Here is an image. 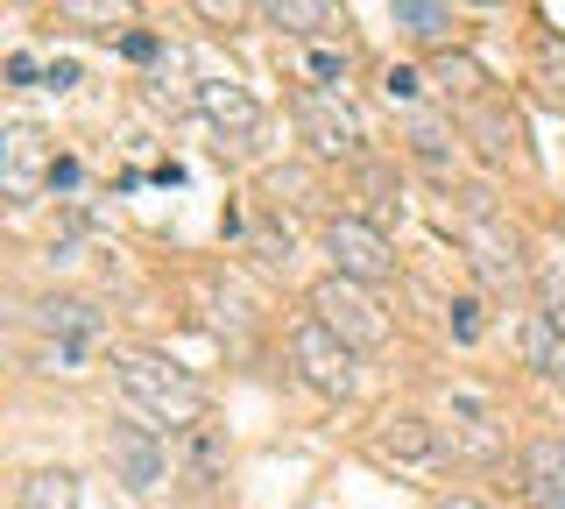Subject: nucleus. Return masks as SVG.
I'll return each instance as SVG.
<instances>
[{
  "label": "nucleus",
  "mask_w": 565,
  "mask_h": 509,
  "mask_svg": "<svg viewBox=\"0 0 565 509\" xmlns=\"http://www.w3.org/2000/svg\"><path fill=\"white\" fill-rule=\"evenodd\" d=\"M537 72H544V78H552V85H544V93H552V99H558V107H565V57H558V43H544V57H537Z\"/></svg>",
  "instance_id": "23"
},
{
  "label": "nucleus",
  "mask_w": 565,
  "mask_h": 509,
  "mask_svg": "<svg viewBox=\"0 0 565 509\" xmlns=\"http://www.w3.org/2000/svg\"><path fill=\"white\" fill-rule=\"evenodd\" d=\"M114 390L128 396V411H141L149 425H177V432H191V425H205V411H212V396H205V382L191 375V368H177L163 354H114Z\"/></svg>",
  "instance_id": "1"
},
{
  "label": "nucleus",
  "mask_w": 565,
  "mask_h": 509,
  "mask_svg": "<svg viewBox=\"0 0 565 509\" xmlns=\"http://www.w3.org/2000/svg\"><path fill=\"white\" fill-rule=\"evenodd\" d=\"M305 72H311V93H332V85H347V50L318 43L311 57H305Z\"/></svg>",
  "instance_id": "19"
},
{
  "label": "nucleus",
  "mask_w": 565,
  "mask_h": 509,
  "mask_svg": "<svg viewBox=\"0 0 565 509\" xmlns=\"http://www.w3.org/2000/svg\"><path fill=\"white\" fill-rule=\"evenodd\" d=\"M537 290H544V319L565 326V262H544V269H537Z\"/></svg>",
  "instance_id": "20"
},
{
  "label": "nucleus",
  "mask_w": 565,
  "mask_h": 509,
  "mask_svg": "<svg viewBox=\"0 0 565 509\" xmlns=\"http://www.w3.org/2000/svg\"><path fill=\"white\" fill-rule=\"evenodd\" d=\"M78 184V163H71V156H57V170H50V191H71Z\"/></svg>",
  "instance_id": "25"
},
{
  "label": "nucleus",
  "mask_w": 565,
  "mask_h": 509,
  "mask_svg": "<svg viewBox=\"0 0 565 509\" xmlns=\"http://www.w3.org/2000/svg\"><path fill=\"white\" fill-rule=\"evenodd\" d=\"M382 93L396 99V107H411V99L424 93V78H417V72H403V64H388V72H382Z\"/></svg>",
  "instance_id": "22"
},
{
  "label": "nucleus",
  "mask_w": 565,
  "mask_h": 509,
  "mask_svg": "<svg viewBox=\"0 0 565 509\" xmlns=\"http://www.w3.org/2000/svg\"><path fill=\"white\" fill-rule=\"evenodd\" d=\"M403 142H411V156H417L424 170H438V178H446V170H452V135H446V120L417 114V120H411V135H403Z\"/></svg>",
  "instance_id": "17"
},
{
  "label": "nucleus",
  "mask_w": 565,
  "mask_h": 509,
  "mask_svg": "<svg viewBox=\"0 0 565 509\" xmlns=\"http://www.w3.org/2000/svg\"><path fill=\"white\" fill-rule=\"evenodd\" d=\"M290 368H297V382H311L318 396H353V390H361L353 347H347L326 319H311V311L290 326Z\"/></svg>",
  "instance_id": "3"
},
{
  "label": "nucleus",
  "mask_w": 565,
  "mask_h": 509,
  "mask_svg": "<svg viewBox=\"0 0 565 509\" xmlns=\"http://www.w3.org/2000/svg\"><path fill=\"white\" fill-rule=\"evenodd\" d=\"M35 78V57H29V50H14V57H8V85H29Z\"/></svg>",
  "instance_id": "24"
},
{
  "label": "nucleus",
  "mask_w": 565,
  "mask_h": 509,
  "mask_svg": "<svg viewBox=\"0 0 565 509\" xmlns=\"http://www.w3.org/2000/svg\"><path fill=\"white\" fill-rule=\"evenodd\" d=\"M459 241H467V255L481 262V276L488 284H502V290H516L523 284V255H516V234H509L502 220H494V205L473 191L467 199V213H459Z\"/></svg>",
  "instance_id": "8"
},
{
  "label": "nucleus",
  "mask_w": 565,
  "mask_h": 509,
  "mask_svg": "<svg viewBox=\"0 0 565 509\" xmlns=\"http://www.w3.org/2000/svg\"><path fill=\"white\" fill-rule=\"evenodd\" d=\"M516 474H523L530 509H565V438H530Z\"/></svg>",
  "instance_id": "12"
},
{
  "label": "nucleus",
  "mask_w": 565,
  "mask_h": 509,
  "mask_svg": "<svg viewBox=\"0 0 565 509\" xmlns=\"http://www.w3.org/2000/svg\"><path fill=\"white\" fill-rule=\"evenodd\" d=\"M446 319H452V340H459V347H473V340H481V305H473V297H452V305H446Z\"/></svg>",
  "instance_id": "21"
},
{
  "label": "nucleus",
  "mask_w": 565,
  "mask_h": 509,
  "mask_svg": "<svg viewBox=\"0 0 565 509\" xmlns=\"http://www.w3.org/2000/svg\"><path fill=\"white\" fill-rule=\"evenodd\" d=\"M326 255H332V276H353V284H367V290L396 276V248H388V234L375 220H361V213L326 220Z\"/></svg>",
  "instance_id": "4"
},
{
  "label": "nucleus",
  "mask_w": 565,
  "mask_h": 509,
  "mask_svg": "<svg viewBox=\"0 0 565 509\" xmlns=\"http://www.w3.org/2000/svg\"><path fill=\"white\" fill-rule=\"evenodd\" d=\"M311 319H326L353 347V354H375V347H388L382 297L367 290V284H353V276H318V284H311Z\"/></svg>",
  "instance_id": "2"
},
{
  "label": "nucleus",
  "mask_w": 565,
  "mask_h": 509,
  "mask_svg": "<svg viewBox=\"0 0 565 509\" xmlns=\"http://www.w3.org/2000/svg\"><path fill=\"white\" fill-rule=\"evenodd\" d=\"M297 128L318 156H340V163H361L367 156V120L353 114L347 93H297Z\"/></svg>",
  "instance_id": "5"
},
{
  "label": "nucleus",
  "mask_w": 565,
  "mask_h": 509,
  "mask_svg": "<svg viewBox=\"0 0 565 509\" xmlns=\"http://www.w3.org/2000/svg\"><path fill=\"white\" fill-rule=\"evenodd\" d=\"M50 170H57L50 135L35 128V120H8V128H0V184H8L14 213H29V205H35V191L50 184Z\"/></svg>",
  "instance_id": "6"
},
{
  "label": "nucleus",
  "mask_w": 565,
  "mask_h": 509,
  "mask_svg": "<svg viewBox=\"0 0 565 509\" xmlns=\"http://www.w3.org/2000/svg\"><path fill=\"white\" fill-rule=\"evenodd\" d=\"M29 326L43 332V340H57V347H93L99 332H106V319H99L93 297H35Z\"/></svg>",
  "instance_id": "11"
},
{
  "label": "nucleus",
  "mask_w": 565,
  "mask_h": 509,
  "mask_svg": "<svg viewBox=\"0 0 565 509\" xmlns=\"http://www.w3.org/2000/svg\"><path fill=\"white\" fill-rule=\"evenodd\" d=\"M14 509H85V502H78V481H71L64 467H35V474H22V488H14Z\"/></svg>",
  "instance_id": "15"
},
{
  "label": "nucleus",
  "mask_w": 565,
  "mask_h": 509,
  "mask_svg": "<svg viewBox=\"0 0 565 509\" xmlns=\"http://www.w3.org/2000/svg\"><path fill=\"white\" fill-rule=\"evenodd\" d=\"M375 460L396 467V474H438L446 467V438H438L431 417L396 411V417H382V432H375Z\"/></svg>",
  "instance_id": "9"
},
{
  "label": "nucleus",
  "mask_w": 565,
  "mask_h": 509,
  "mask_svg": "<svg viewBox=\"0 0 565 509\" xmlns=\"http://www.w3.org/2000/svg\"><path fill=\"white\" fill-rule=\"evenodd\" d=\"M516 347H523V361L537 368V375H565V326H552L544 311H530V319H523Z\"/></svg>",
  "instance_id": "14"
},
{
  "label": "nucleus",
  "mask_w": 565,
  "mask_h": 509,
  "mask_svg": "<svg viewBox=\"0 0 565 509\" xmlns=\"http://www.w3.org/2000/svg\"><path fill=\"white\" fill-rule=\"evenodd\" d=\"M438 509H488V502H473V496H446Z\"/></svg>",
  "instance_id": "26"
},
{
  "label": "nucleus",
  "mask_w": 565,
  "mask_h": 509,
  "mask_svg": "<svg viewBox=\"0 0 565 509\" xmlns=\"http://www.w3.org/2000/svg\"><path fill=\"white\" fill-rule=\"evenodd\" d=\"M199 114L212 120L226 149H255L262 142V99L234 78H199Z\"/></svg>",
  "instance_id": "10"
},
{
  "label": "nucleus",
  "mask_w": 565,
  "mask_h": 509,
  "mask_svg": "<svg viewBox=\"0 0 565 509\" xmlns=\"http://www.w3.org/2000/svg\"><path fill=\"white\" fill-rule=\"evenodd\" d=\"M99 453H106V467H114V481L128 488V496H156V488L170 481V446L149 425H106Z\"/></svg>",
  "instance_id": "7"
},
{
  "label": "nucleus",
  "mask_w": 565,
  "mask_h": 509,
  "mask_svg": "<svg viewBox=\"0 0 565 509\" xmlns=\"http://www.w3.org/2000/svg\"><path fill=\"white\" fill-rule=\"evenodd\" d=\"M262 22L282 29V36H318V29L332 22V8H311V0H276V8H262Z\"/></svg>",
  "instance_id": "18"
},
{
  "label": "nucleus",
  "mask_w": 565,
  "mask_h": 509,
  "mask_svg": "<svg viewBox=\"0 0 565 509\" xmlns=\"http://www.w3.org/2000/svg\"><path fill=\"white\" fill-rule=\"evenodd\" d=\"M388 22H396L403 36H417V43H446L452 36V8H431V0H396Z\"/></svg>",
  "instance_id": "16"
},
{
  "label": "nucleus",
  "mask_w": 565,
  "mask_h": 509,
  "mask_svg": "<svg viewBox=\"0 0 565 509\" xmlns=\"http://www.w3.org/2000/svg\"><path fill=\"white\" fill-rule=\"evenodd\" d=\"M467 135L488 163H523V128H516V114L494 107V99H473L467 107Z\"/></svg>",
  "instance_id": "13"
}]
</instances>
